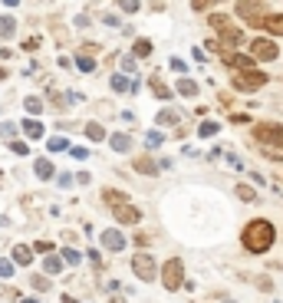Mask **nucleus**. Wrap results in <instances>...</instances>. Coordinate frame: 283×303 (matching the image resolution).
<instances>
[{
    "label": "nucleus",
    "instance_id": "obj_14",
    "mask_svg": "<svg viewBox=\"0 0 283 303\" xmlns=\"http://www.w3.org/2000/svg\"><path fill=\"white\" fill-rule=\"evenodd\" d=\"M148 86H152V92H155V99H172V86H168L162 76H152Z\"/></svg>",
    "mask_w": 283,
    "mask_h": 303
},
{
    "label": "nucleus",
    "instance_id": "obj_8",
    "mask_svg": "<svg viewBox=\"0 0 283 303\" xmlns=\"http://www.w3.org/2000/svg\"><path fill=\"white\" fill-rule=\"evenodd\" d=\"M220 60H224L230 70H237V72H254L257 70V63H254L247 53H224V50H220Z\"/></svg>",
    "mask_w": 283,
    "mask_h": 303
},
{
    "label": "nucleus",
    "instance_id": "obj_44",
    "mask_svg": "<svg viewBox=\"0 0 283 303\" xmlns=\"http://www.w3.org/2000/svg\"><path fill=\"white\" fill-rule=\"evenodd\" d=\"M24 303H40V300H24Z\"/></svg>",
    "mask_w": 283,
    "mask_h": 303
},
{
    "label": "nucleus",
    "instance_id": "obj_33",
    "mask_svg": "<svg viewBox=\"0 0 283 303\" xmlns=\"http://www.w3.org/2000/svg\"><path fill=\"white\" fill-rule=\"evenodd\" d=\"M30 284H33V290H40V294H43V290H50V280L46 277H36V274L30 277Z\"/></svg>",
    "mask_w": 283,
    "mask_h": 303
},
{
    "label": "nucleus",
    "instance_id": "obj_29",
    "mask_svg": "<svg viewBox=\"0 0 283 303\" xmlns=\"http://www.w3.org/2000/svg\"><path fill=\"white\" fill-rule=\"evenodd\" d=\"M76 66H79V70H82V72H92V70H96V63H92V60H89V56H82V53L76 56Z\"/></svg>",
    "mask_w": 283,
    "mask_h": 303
},
{
    "label": "nucleus",
    "instance_id": "obj_38",
    "mask_svg": "<svg viewBox=\"0 0 283 303\" xmlns=\"http://www.w3.org/2000/svg\"><path fill=\"white\" fill-rule=\"evenodd\" d=\"M36 46H40V40H36V36H26V40H24V50H26V53H33Z\"/></svg>",
    "mask_w": 283,
    "mask_h": 303
},
{
    "label": "nucleus",
    "instance_id": "obj_21",
    "mask_svg": "<svg viewBox=\"0 0 283 303\" xmlns=\"http://www.w3.org/2000/svg\"><path fill=\"white\" fill-rule=\"evenodd\" d=\"M24 132L30 138H43V126H40L36 119H24Z\"/></svg>",
    "mask_w": 283,
    "mask_h": 303
},
{
    "label": "nucleus",
    "instance_id": "obj_3",
    "mask_svg": "<svg viewBox=\"0 0 283 303\" xmlns=\"http://www.w3.org/2000/svg\"><path fill=\"white\" fill-rule=\"evenodd\" d=\"M211 26L220 33L224 46H240V43H244V33L237 30V26H230V20H228L224 14H214V16H211Z\"/></svg>",
    "mask_w": 283,
    "mask_h": 303
},
{
    "label": "nucleus",
    "instance_id": "obj_17",
    "mask_svg": "<svg viewBox=\"0 0 283 303\" xmlns=\"http://www.w3.org/2000/svg\"><path fill=\"white\" fill-rule=\"evenodd\" d=\"M109 145L116 152H128V148H132V138H128L126 132H116V136H109Z\"/></svg>",
    "mask_w": 283,
    "mask_h": 303
},
{
    "label": "nucleus",
    "instance_id": "obj_42",
    "mask_svg": "<svg viewBox=\"0 0 283 303\" xmlns=\"http://www.w3.org/2000/svg\"><path fill=\"white\" fill-rule=\"evenodd\" d=\"M70 184H72V178H70V175H66V172H63V175H60V188H70Z\"/></svg>",
    "mask_w": 283,
    "mask_h": 303
},
{
    "label": "nucleus",
    "instance_id": "obj_37",
    "mask_svg": "<svg viewBox=\"0 0 283 303\" xmlns=\"http://www.w3.org/2000/svg\"><path fill=\"white\" fill-rule=\"evenodd\" d=\"M145 142H148V145H162L165 138H162V132H148V136H145Z\"/></svg>",
    "mask_w": 283,
    "mask_h": 303
},
{
    "label": "nucleus",
    "instance_id": "obj_20",
    "mask_svg": "<svg viewBox=\"0 0 283 303\" xmlns=\"http://www.w3.org/2000/svg\"><path fill=\"white\" fill-rule=\"evenodd\" d=\"M14 33H16V20H14V16H0V36L10 40Z\"/></svg>",
    "mask_w": 283,
    "mask_h": 303
},
{
    "label": "nucleus",
    "instance_id": "obj_6",
    "mask_svg": "<svg viewBox=\"0 0 283 303\" xmlns=\"http://www.w3.org/2000/svg\"><path fill=\"white\" fill-rule=\"evenodd\" d=\"M234 10H237V16H240L247 26H260V24H264V16L270 14L264 4H237Z\"/></svg>",
    "mask_w": 283,
    "mask_h": 303
},
{
    "label": "nucleus",
    "instance_id": "obj_10",
    "mask_svg": "<svg viewBox=\"0 0 283 303\" xmlns=\"http://www.w3.org/2000/svg\"><path fill=\"white\" fill-rule=\"evenodd\" d=\"M112 211H116V221L118 224H138L142 221V211L135 204H128V201H126V204H118V208H112Z\"/></svg>",
    "mask_w": 283,
    "mask_h": 303
},
{
    "label": "nucleus",
    "instance_id": "obj_13",
    "mask_svg": "<svg viewBox=\"0 0 283 303\" xmlns=\"http://www.w3.org/2000/svg\"><path fill=\"white\" fill-rule=\"evenodd\" d=\"M260 26H264L267 33H274V36H283V14H267Z\"/></svg>",
    "mask_w": 283,
    "mask_h": 303
},
{
    "label": "nucleus",
    "instance_id": "obj_24",
    "mask_svg": "<svg viewBox=\"0 0 283 303\" xmlns=\"http://www.w3.org/2000/svg\"><path fill=\"white\" fill-rule=\"evenodd\" d=\"M237 198H240V201H247V204H250V201H257V192H254L250 184H237Z\"/></svg>",
    "mask_w": 283,
    "mask_h": 303
},
{
    "label": "nucleus",
    "instance_id": "obj_15",
    "mask_svg": "<svg viewBox=\"0 0 283 303\" xmlns=\"http://www.w3.org/2000/svg\"><path fill=\"white\" fill-rule=\"evenodd\" d=\"M30 260H33V250L26 248V244H16V248H14V267H16V264H20V267H26Z\"/></svg>",
    "mask_w": 283,
    "mask_h": 303
},
{
    "label": "nucleus",
    "instance_id": "obj_27",
    "mask_svg": "<svg viewBox=\"0 0 283 303\" xmlns=\"http://www.w3.org/2000/svg\"><path fill=\"white\" fill-rule=\"evenodd\" d=\"M46 148H50V152H66V148H70V142H66V138H60V136H53V138L46 142Z\"/></svg>",
    "mask_w": 283,
    "mask_h": 303
},
{
    "label": "nucleus",
    "instance_id": "obj_40",
    "mask_svg": "<svg viewBox=\"0 0 283 303\" xmlns=\"http://www.w3.org/2000/svg\"><path fill=\"white\" fill-rule=\"evenodd\" d=\"M36 250H40V254H50V250H53V244H50V240H40Z\"/></svg>",
    "mask_w": 283,
    "mask_h": 303
},
{
    "label": "nucleus",
    "instance_id": "obj_12",
    "mask_svg": "<svg viewBox=\"0 0 283 303\" xmlns=\"http://www.w3.org/2000/svg\"><path fill=\"white\" fill-rule=\"evenodd\" d=\"M135 172H138V175L155 178V175H158V162L148 158V155H138V158H135Z\"/></svg>",
    "mask_w": 283,
    "mask_h": 303
},
{
    "label": "nucleus",
    "instance_id": "obj_25",
    "mask_svg": "<svg viewBox=\"0 0 283 303\" xmlns=\"http://www.w3.org/2000/svg\"><path fill=\"white\" fill-rule=\"evenodd\" d=\"M43 267H46V274H60V270H63V260H60L56 254H50L46 260H43Z\"/></svg>",
    "mask_w": 283,
    "mask_h": 303
},
{
    "label": "nucleus",
    "instance_id": "obj_26",
    "mask_svg": "<svg viewBox=\"0 0 283 303\" xmlns=\"http://www.w3.org/2000/svg\"><path fill=\"white\" fill-rule=\"evenodd\" d=\"M112 89H116V92H132V82H128L126 76H112Z\"/></svg>",
    "mask_w": 283,
    "mask_h": 303
},
{
    "label": "nucleus",
    "instance_id": "obj_2",
    "mask_svg": "<svg viewBox=\"0 0 283 303\" xmlns=\"http://www.w3.org/2000/svg\"><path fill=\"white\" fill-rule=\"evenodd\" d=\"M162 284H165V290L184 287V260H181V257H172V260L162 267Z\"/></svg>",
    "mask_w": 283,
    "mask_h": 303
},
{
    "label": "nucleus",
    "instance_id": "obj_1",
    "mask_svg": "<svg viewBox=\"0 0 283 303\" xmlns=\"http://www.w3.org/2000/svg\"><path fill=\"white\" fill-rule=\"evenodd\" d=\"M274 240H276V228L264 218H254L240 234V244L247 248V254H267L274 248Z\"/></svg>",
    "mask_w": 283,
    "mask_h": 303
},
{
    "label": "nucleus",
    "instance_id": "obj_19",
    "mask_svg": "<svg viewBox=\"0 0 283 303\" xmlns=\"http://www.w3.org/2000/svg\"><path fill=\"white\" fill-rule=\"evenodd\" d=\"M174 89H178L181 96H198V82H194V80H188V76H181Z\"/></svg>",
    "mask_w": 283,
    "mask_h": 303
},
{
    "label": "nucleus",
    "instance_id": "obj_28",
    "mask_svg": "<svg viewBox=\"0 0 283 303\" xmlns=\"http://www.w3.org/2000/svg\"><path fill=\"white\" fill-rule=\"evenodd\" d=\"M14 136H16V126H14V122H0V138H7V142H10Z\"/></svg>",
    "mask_w": 283,
    "mask_h": 303
},
{
    "label": "nucleus",
    "instance_id": "obj_9",
    "mask_svg": "<svg viewBox=\"0 0 283 303\" xmlns=\"http://www.w3.org/2000/svg\"><path fill=\"white\" fill-rule=\"evenodd\" d=\"M132 270L138 280H155V260H152V254H135L132 257Z\"/></svg>",
    "mask_w": 283,
    "mask_h": 303
},
{
    "label": "nucleus",
    "instance_id": "obj_43",
    "mask_svg": "<svg viewBox=\"0 0 283 303\" xmlns=\"http://www.w3.org/2000/svg\"><path fill=\"white\" fill-rule=\"evenodd\" d=\"M109 303H126V296H112V300Z\"/></svg>",
    "mask_w": 283,
    "mask_h": 303
},
{
    "label": "nucleus",
    "instance_id": "obj_22",
    "mask_svg": "<svg viewBox=\"0 0 283 303\" xmlns=\"http://www.w3.org/2000/svg\"><path fill=\"white\" fill-rule=\"evenodd\" d=\"M86 136L92 138V142H102V138H106V128L99 126V122H89V126H86Z\"/></svg>",
    "mask_w": 283,
    "mask_h": 303
},
{
    "label": "nucleus",
    "instance_id": "obj_41",
    "mask_svg": "<svg viewBox=\"0 0 283 303\" xmlns=\"http://www.w3.org/2000/svg\"><path fill=\"white\" fill-rule=\"evenodd\" d=\"M122 10H126V14H135V10H138V4H135V0H126V4H122Z\"/></svg>",
    "mask_w": 283,
    "mask_h": 303
},
{
    "label": "nucleus",
    "instance_id": "obj_36",
    "mask_svg": "<svg viewBox=\"0 0 283 303\" xmlns=\"http://www.w3.org/2000/svg\"><path fill=\"white\" fill-rule=\"evenodd\" d=\"M0 277H14V260H0Z\"/></svg>",
    "mask_w": 283,
    "mask_h": 303
},
{
    "label": "nucleus",
    "instance_id": "obj_32",
    "mask_svg": "<svg viewBox=\"0 0 283 303\" xmlns=\"http://www.w3.org/2000/svg\"><path fill=\"white\" fill-rule=\"evenodd\" d=\"M174 122H178V116H174V112H158V126H174Z\"/></svg>",
    "mask_w": 283,
    "mask_h": 303
},
{
    "label": "nucleus",
    "instance_id": "obj_39",
    "mask_svg": "<svg viewBox=\"0 0 283 303\" xmlns=\"http://www.w3.org/2000/svg\"><path fill=\"white\" fill-rule=\"evenodd\" d=\"M10 148H14L16 155H26V152H30V148H26V142H10Z\"/></svg>",
    "mask_w": 283,
    "mask_h": 303
},
{
    "label": "nucleus",
    "instance_id": "obj_34",
    "mask_svg": "<svg viewBox=\"0 0 283 303\" xmlns=\"http://www.w3.org/2000/svg\"><path fill=\"white\" fill-rule=\"evenodd\" d=\"M191 7H194V14H208V10H214V4L211 0H194Z\"/></svg>",
    "mask_w": 283,
    "mask_h": 303
},
{
    "label": "nucleus",
    "instance_id": "obj_5",
    "mask_svg": "<svg viewBox=\"0 0 283 303\" xmlns=\"http://www.w3.org/2000/svg\"><path fill=\"white\" fill-rule=\"evenodd\" d=\"M276 56H280V46H276L274 40H267V36H257V40H250V60L254 63H274Z\"/></svg>",
    "mask_w": 283,
    "mask_h": 303
},
{
    "label": "nucleus",
    "instance_id": "obj_7",
    "mask_svg": "<svg viewBox=\"0 0 283 303\" xmlns=\"http://www.w3.org/2000/svg\"><path fill=\"white\" fill-rule=\"evenodd\" d=\"M260 86H267V72H234V89H240V92H250V89H260Z\"/></svg>",
    "mask_w": 283,
    "mask_h": 303
},
{
    "label": "nucleus",
    "instance_id": "obj_4",
    "mask_svg": "<svg viewBox=\"0 0 283 303\" xmlns=\"http://www.w3.org/2000/svg\"><path fill=\"white\" fill-rule=\"evenodd\" d=\"M254 138L264 142V145H270V148H280V155H283V126L257 122V126H254Z\"/></svg>",
    "mask_w": 283,
    "mask_h": 303
},
{
    "label": "nucleus",
    "instance_id": "obj_11",
    "mask_svg": "<svg viewBox=\"0 0 283 303\" xmlns=\"http://www.w3.org/2000/svg\"><path fill=\"white\" fill-rule=\"evenodd\" d=\"M102 248L106 250H122V248H126V238H122V231H118V228L102 231Z\"/></svg>",
    "mask_w": 283,
    "mask_h": 303
},
{
    "label": "nucleus",
    "instance_id": "obj_30",
    "mask_svg": "<svg viewBox=\"0 0 283 303\" xmlns=\"http://www.w3.org/2000/svg\"><path fill=\"white\" fill-rule=\"evenodd\" d=\"M148 53H152V43L148 40H138V43H135V56H138V60H145Z\"/></svg>",
    "mask_w": 283,
    "mask_h": 303
},
{
    "label": "nucleus",
    "instance_id": "obj_23",
    "mask_svg": "<svg viewBox=\"0 0 283 303\" xmlns=\"http://www.w3.org/2000/svg\"><path fill=\"white\" fill-rule=\"evenodd\" d=\"M218 122H201V126H198V136L201 138H211V136H218Z\"/></svg>",
    "mask_w": 283,
    "mask_h": 303
},
{
    "label": "nucleus",
    "instance_id": "obj_35",
    "mask_svg": "<svg viewBox=\"0 0 283 303\" xmlns=\"http://www.w3.org/2000/svg\"><path fill=\"white\" fill-rule=\"evenodd\" d=\"M63 260H66V264H70V267H76V264H79V250H72V248H66V250H63Z\"/></svg>",
    "mask_w": 283,
    "mask_h": 303
},
{
    "label": "nucleus",
    "instance_id": "obj_31",
    "mask_svg": "<svg viewBox=\"0 0 283 303\" xmlns=\"http://www.w3.org/2000/svg\"><path fill=\"white\" fill-rule=\"evenodd\" d=\"M40 109H43V102H40L36 96H26V112H30V116H40Z\"/></svg>",
    "mask_w": 283,
    "mask_h": 303
},
{
    "label": "nucleus",
    "instance_id": "obj_16",
    "mask_svg": "<svg viewBox=\"0 0 283 303\" xmlns=\"http://www.w3.org/2000/svg\"><path fill=\"white\" fill-rule=\"evenodd\" d=\"M33 172H36V178H40V182H46V178H53V162H50V158H36Z\"/></svg>",
    "mask_w": 283,
    "mask_h": 303
},
{
    "label": "nucleus",
    "instance_id": "obj_18",
    "mask_svg": "<svg viewBox=\"0 0 283 303\" xmlns=\"http://www.w3.org/2000/svg\"><path fill=\"white\" fill-rule=\"evenodd\" d=\"M102 198L109 201L112 208H118V204H126V201H128V194H126V192H116V188H106V192H102Z\"/></svg>",
    "mask_w": 283,
    "mask_h": 303
}]
</instances>
